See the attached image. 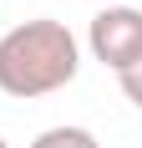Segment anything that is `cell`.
Segmentation results:
<instances>
[{
    "label": "cell",
    "mask_w": 142,
    "mask_h": 148,
    "mask_svg": "<svg viewBox=\"0 0 142 148\" xmlns=\"http://www.w3.org/2000/svg\"><path fill=\"white\" fill-rule=\"evenodd\" d=\"M81 72V41L56 15L20 21L0 36V92L15 102H36L71 87Z\"/></svg>",
    "instance_id": "6da1fadb"
},
{
    "label": "cell",
    "mask_w": 142,
    "mask_h": 148,
    "mask_svg": "<svg viewBox=\"0 0 142 148\" xmlns=\"http://www.w3.org/2000/svg\"><path fill=\"white\" fill-rule=\"evenodd\" d=\"M86 51L107 66V72H127L142 61V5H101L86 26Z\"/></svg>",
    "instance_id": "7a4b0ae2"
},
{
    "label": "cell",
    "mask_w": 142,
    "mask_h": 148,
    "mask_svg": "<svg viewBox=\"0 0 142 148\" xmlns=\"http://www.w3.org/2000/svg\"><path fill=\"white\" fill-rule=\"evenodd\" d=\"M30 148H101V143H97L91 128H81V123H56V128L36 133V143H30Z\"/></svg>",
    "instance_id": "3957f363"
},
{
    "label": "cell",
    "mask_w": 142,
    "mask_h": 148,
    "mask_svg": "<svg viewBox=\"0 0 142 148\" xmlns=\"http://www.w3.org/2000/svg\"><path fill=\"white\" fill-rule=\"evenodd\" d=\"M117 87H122V97L142 112V61H137V66H127V72L117 77Z\"/></svg>",
    "instance_id": "277c9868"
},
{
    "label": "cell",
    "mask_w": 142,
    "mask_h": 148,
    "mask_svg": "<svg viewBox=\"0 0 142 148\" xmlns=\"http://www.w3.org/2000/svg\"><path fill=\"white\" fill-rule=\"evenodd\" d=\"M91 5H112V0H91Z\"/></svg>",
    "instance_id": "5b68a950"
},
{
    "label": "cell",
    "mask_w": 142,
    "mask_h": 148,
    "mask_svg": "<svg viewBox=\"0 0 142 148\" xmlns=\"http://www.w3.org/2000/svg\"><path fill=\"white\" fill-rule=\"evenodd\" d=\"M0 148H10V143H5V138H0Z\"/></svg>",
    "instance_id": "8992f818"
}]
</instances>
